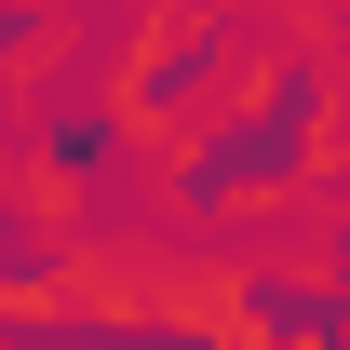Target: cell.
<instances>
[{
	"label": "cell",
	"instance_id": "obj_1",
	"mask_svg": "<svg viewBox=\"0 0 350 350\" xmlns=\"http://www.w3.org/2000/svg\"><path fill=\"white\" fill-rule=\"evenodd\" d=\"M310 135H323V54H283L269 68L256 108H229L202 148H189V202H243V189H283V175H310Z\"/></svg>",
	"mask_w": 350,
	"mask_h": 350
},
{
	"label": "cell",
	"instance_id": "obj_2",
	"mask_svg": "<svg viewBox=\"0 0 350 350\" xmlns=\"http://www.w3.org/2000/svg\"><path fill=\"white\" fill-rule=\"evenodd\" d=\"M243 54H256V14H175V41L135 68V122H189L202 81H229Z\"/></svg>",
	"mask_w": 350,
	"mask_h": 350
},
{
	"label": "cell",
	"instance_id": "obj_3",
	"mask_svg": "<svg viewBox=\"0 0 350 350\" xmlns=\"http://www.w3.org/2000/svg\"><path fill=\"white\" fill-rule=\"evenodd\" d=\"M0 350H229V337H202V323H148V310H68V297H41V310L0 323Z\"/></svg>",
	"mask_w": 350,
	"mask_h": 350
},
{
	"label": "cell",
	"instance_id": "obj_4",
	"mask_svg": "<svg viewBox=\"0 0 350 350\" xmlns=\"http://www.w3.org/2000/svg\"><path fill=\"white\" fill-rule=\"evenodd\" d=\"M229 310H243L256 337H283V350H337L350 337V297H337V283H297V269H256Z\"/></svg>",
	"mask_w": 350,
	"mask_h": 350
},
{
	"label": "cell",
	"instance_id": "obj_5",
	"mask_svg": "<svg viewBox=\"0 0 350 350\" xmlns=\"http://www.w3.org/2000/svg\"><path fill=\"white\" fill-rule=\"evenodd\" d=\"M0 269H14V310H41V297H54V229H41V216H14Z\"/></svg>",
	"mask_w": 350,
	"mask_h": 350
}]
</instances>
